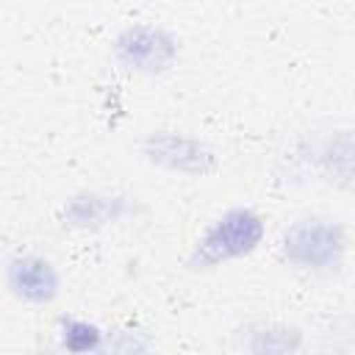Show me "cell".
<instances>
[{"instance_id": "1", "label": "cell", "mask_w": 355, "mask_h": 355, "mask_svg": "<svg viewBox=\"0 0 355 355\" xmlns=\"http://www.w3.org/2000/svg\"><path fill=\"white\" fill-rule=\"evenodd\" d=\"M261 239V222L258 216H252L250 211H233L225 219H219L208 236L200 241L197 252H194V263H216L233 255H241L247 250H252Z\"/></svg>"}, {"instance_id": "2", "label": "cell", "mask_w": 355, "mask_h": 355, "mask_svg": "<svg viewBox=\"0 0 355 355\" xmlns=\"http://www.w3.org/2000/svg\"><path fill=\"white\" fill-rule=\"evenodd\" d=\"M341 252V230L330 222H302L286 236V255L305 266H330Z\"/></svg>"}, {"instance_id": "3", "label": "cell", "mask_w": 355, "mask_h": 355, "mask_svg": "<svg viewBox=\"0 0 355 355\" xmlns=\"http://www.w3.org/2000/svg\"><path fill=\"white\" fill-rule=\"evenodd\" d=\"M119 55L133 64V67H144V69H155L161 64L169 61L172 55V42L166 36H161L158 31L150 28H136L128 31L119 39Z\"/></svg>"}, {"instance_id": "4", "label": "cell", "mask_w": 355, "mask_h": 355, "mask_svg": "<svg viewBox=\"0 0 355 355\" xmlns=\"http://www.w3.org/2000/svg\"><path fill=\"white\" fill-rule=\"evenodd\" d=\"M11 286L17 294H25L28 300H50L55 294V277L44 261H17L11 266Z\"/></svg>"}, {"instance_id": "5", "label": "cell", "mask_w": 355, "mask_h": 355, "mask_svg": "<svg viewBox=\"0 0 355 355\" xmlns=\"http://www.w3.org/2000/svg\"><path fill=\"white\" fill-rule=\"evenodd\" d=\"M64 341H67L69 349H89V347L97 344V330L89 327V324H83V322H75V324L67 327Z\"/></svg>"}]
</instances>
